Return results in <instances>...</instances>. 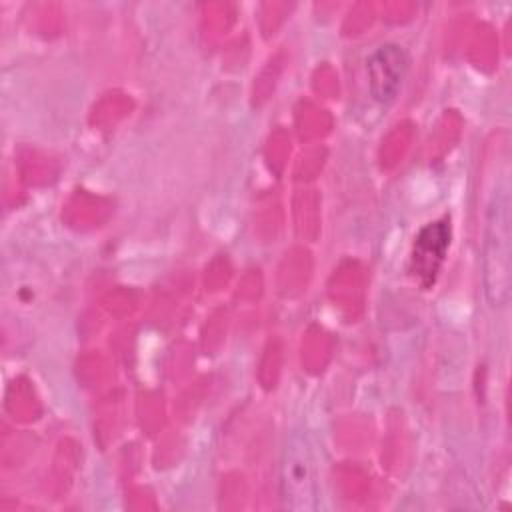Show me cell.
Instances as JSON below:
<instances>
[{
    "label": "cell",
    "instance_id": "obj_1",
    "mask_svg": "<svg viewBox=\"0 0 512 512\" xmlns=\"http://www.w3.org/2000/svg\"><path fill=\"white\" fill-rule=\"evenodd\" d=\"M512 234H510V190L502 180L488 204L484 232V292L494 308L510 300L512 288Z\"/></svg>",
    "mask_w": 512,
    "mask_h": 512
},
{
    "label": "cell",
    "instance_id": "obj_2",
    "mask_svg": "<svg viewBox=\"0 0 512 512\" xmlns=\"http://www.w3.org/2000/svg\"><path fill=\"white\" fill-rule=\"evenodd\" d=\"M280 500L292 512H314L318 508V468L312 444L304 432L286 438L280 456Z\"/></svg>",
    "mask_w": 512,
    "mask_h": 512
},
{
    "label": "cell",
    "instance_id": "obj_3",
    "mask_svg": "<svg viewBox=\"0 0 512 512\" xmlns=\"http://www.w3.org/2000/svg\"><path fill=\"white\" fill-rule=\"evenodd\" d=\"M450 246L448 220H436L420 228L410 254V274L424 288H432Z\"/></svg>",
    "mask_w": 512,
    "mask_h": 512
},
{
    "label": "cell",
    "instance_id": "obj_4",
    "mask_svg": "<svg viewBox=\"0 0 512 512\" xmlns=\"http://www.w3.org/2000/svg\"><path fill=\"white\" fill-rule=\"evenodd\" d=\"M366 72L372 98L388 104L400 92V86L408 72V54L398 44H382L368 56Z\"/></svg>",
    "mask_w": 512,
    "mask_h": 512
}]
</instances>
